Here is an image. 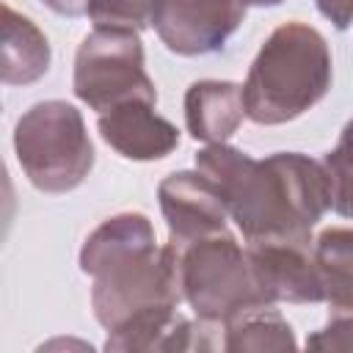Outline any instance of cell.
Masks as SVG:
<instances>
[{
	"label": "cell",
	"instance_id": "6da1fadb",
	"mask_svg": "<svg viewBox=\"0 0 353 353\" xmlns=\"http://www.w3.org/2000/svg\"><path fill=\"white\" fill-rule=\"evenodd\" d=\"M196 168L218 185L245 243H312V226L331 207V182L323 160L301 152H276L254 160L229 143H207L196 152Z\"/></svg>",
	"mask_w": 353,
	"mask_h": 353
},
{
	"label": "cell",
	"instance_id": "7a4b0ae2",
	"mask_svg": "<svg viewBox=\"0 0 353 353\" xmlns=\"http://www.w3.org/2000/svg\"><path fill=\"white\" fill-rule=\"evenodd\" d=\"M80 270L94 279L91 309L102 328L113 331L152 306H179V254L157 245L143 212H119L102 221L80 248Z\"/></svg>",
	"mask_w": 353,
	"mask_h": 353
},
{
	"label": "cell",
	"instance_id": "3957f363",
	"mask_svg": "<svg viewBox=\"0 0 353 353\" xmlns=\"http://www.w3.org/2000/svg\"><path fill=\"white\" fill-rule=\"evenodd\" d=\"M331 50L323 33L306 22L279 25L259 47L243 83L245 116L276 127L303 116L331 88Z\"/></svg>",
	"mask_w": 353,
	"mask_h": 353
},
{
	"label": "cell",
	"instance_id": "277c9868",
	"mask_svg": "<svg viewBox=\"0 0 353 353\" xmlns=\"http://www.w3.org/2000/svg\"><path fill=\"white\" fill-rule=\"evenodd\" d=\"M17 163L41 193H69L94 168V143L80 110L63 99L28 108L14 127Z\"/></svg>",
	"mask_w": 353,
	"mask_h": 353
},
{
	"label": "cell",
	"instance_id": "5b68a950",
	"mask_svg": "<svg viewBox=\"0 0 353 353\" xmlns=\"http://www.w3.org/2000/svg\"><path fill=\"white\" fill-rule=\"evenodd\" d=\"M176 254L182 295L199 320L223 325L232 314L268 303L256 284L248 251L229 229L207 234Z\"/></svg>",
	"mask_w": 353,
	"mask_h": 353
},
{
	"label": "cell",
	"instance_id": "8992f818",
	"mask_svg": "<svg viewBox=\"0 0 353 353\" xmlns=\"http://www.w3.org/2000/svg\"><path fill=\"white\" fill-rule=\"evenodd\" d=\"M74 97L97 113L130 99L157 102L152 77L143 69V44L138 30L94 28L74 55Z\"/></svg>",
	"mask_w": 353,
	"mask_h": 353
},
{
	"label": "cell",
	"instance_id": "52a82bcc",
	"mask_svg": "<svg viewBox=\"0 0 353 353\" xmlns=\"http://www.w3.org/2000/svg\"><path fill=\"white\" fill-rule=\"evenodd\" d=\"M245 19L243 0H160L154 30L176 55L218 52Z\"/></svg>",
	"mask_w": 353,
	"mask_h": 353
},
{
	"label": "cell",
	"instance_id": "ba28073f",
	"mask_svg": "<svg viewBox=\"0 0 353 353\" xmlns=\"http://www.w3.org/2000/svg\"><path fill=\"white\" fill-rule=\"evenodd\" d=\"M157 199L168 226V243L176 251L226 229V201L218 185L199 168L168 174L157 188Z\"/></svg>",
	"mask_w": 353,
	"mask_h": 353
},
{
	"label": "cell",
	"instance_id": "9c48e42d",
	"mask_svg": "<svg viewBox=\"0 0 353 353\" xmlns=\"http://www.w3.org/2000/svg\"><path fill=\"white\" fill-rule=\"evenodd\" d=\"M179 306H152L138 312L119 328L108 331L105 350L116 353H176V350H218L223 347V325L188 320Z\"/></svg>",
	"mask_w": 353,
	"mask_h": 353
},
{
	"label": "cell",
	"instance_id": "30bf717a",
	"mask_svg": "<svg viewBox=\"0 0 353 353\" xmlns=\"http://www.w3.org/2000/svg\"><path fill=\"white\" fill-rule=\"evenodd\" d=\"M256 284L268 303H320L323 284L314 265V243L262 240L245 243Z\"/></svg>",
	"mask_w": 353,
	"mask_h": 353
},
{
	"label": "cell",
	"instance_id": "8fae6325",
	"mask_svg": "<svg viewBox=\"0 0 353 353\" xmlns=\"http://www.w3.org/2000/svg\"><path fill=\"white\" fill-rule=\"evenodd\" d=\"M97 127L102 141L127 160H163L179 146V130L146 99H130L99 113Z\"/></svg>",
	"mask_w": 353,
	"mask_h": 353
},
{
	"label": "cell",
	"instance_id": "7c38bea8",
	"mask_svg": "<svg viewBox=\"0 0 353 353\" xmlns=\"http://www.w3.org/2000/svg\"><path fill=\"white\" fill-rule=\"evenodd\" d=\"M243 119V85L232 80H199L185 94V124L196 141L226 143Z\"/></svg>",
	"mask_w": 353,
	"mask_h": 353
},
{
	"label": "cell",
	"instance_id": "4fadbf2b",
	"mask_svg": "<svg viewBox=\"0 0 353 353\" xmlns=\"http://www.w3.org/2000/svg\"><path fill=\"white\" fill-rule=\"evenodd\" d=\"M3 66H0V80L6 85H28L36 83L39 77L47 74L50 69V41L47 36L14 11L11 6H3V44H0Z\"/></svg>",
	"mask_w": 353,
	"mask_h": 353
},
{
	"label": "cell",
	"instance_id": "5bb4252c",
	"mask_svg": "<svg viewBox=\"0 0 353 353\" xmlns=\"http://www.w3.org/2000/svg\"><path fill=\"white\" fill-rule=\"evenodd\" d=\"M314 265L328 317L353 314V229H323L314 240Z\"/></svg>",
	"mask_w": 353,
	"mask_h": 353
},
{
	"label": "cell",
	"instance_id": "9a60e30c",
	"mask_svg": "<svg viewBox=\"0 0 353 353\" xmlns=\"http://www.w3.org/2000/svg\"><path fill=\"white\" fill-rule=\"evenodd\" d=\"M295 347L298 342L292 325L281 317L279 309H273V303L251 306L223 320V350L265 353V350H295Z\"/></svg>",
	"mask_w": 353,
	"mask_h": 353
},
{
	"label": "cell",
	"instance_id": "2e32d148",
	"mask_svg": "<svg viewBox=\"0 0 353 353\" xmlns=\"http://www.w3.org/2000/svg\"><path fill=\"white\" fill-rule=\"evenodd\" d=\"M331 182V207L342 218H353V119L345 124L336 146L323 157Z\"/></svg>",
	"mask_w": 353,
	"mask_h": 353
},
{
	"label": "cell",
	"instance_id": "e0dca14e",
	"mask_svg": "<svg viewBox=\"0 0 353 353\" xmlns=\"http://www.w3.org/2000/svg\"><path fill=\"white\" fill-rule=\"evenodd\" d=\"M160 0H85V14L97 28L143 30L152 25Z\"/></svg>",
	"mask_w": 353,
	"mask_h": 353
},
{
	"label": "cell",
	"instance_id": "ac0fdd59",
	"mask_svg": "<svg viewBox=\"0 0 353 353\" xmlns=\"http://www.w3.org/2000/svg\"><path fill=\"white\" fill-rule=\"evenodd\" d=\"M309 350H331V353H350L353 350V314L350 317H328V325L314 331L306 339Z\"/></svg>",
	"mask_w": 353,
	"mask_h": 353
},
{
	"label": "cell",
	"instance_id": "d6986e66",
	"mask_svg": "<svg viewBox=\"0 0 353 353\" xmlns=\"http://www.w3.org/2000/svg\"><path fill=\"white\" fill-rule=\"evenodd\" d=\"M314 3L336 30H347L353 25V0H314Z\"/></svg>",
	"mask_w": 353,
	"mask_h": 353
},
{
	"label": "cell",
	"instance_id": "ffe728a7",
	"mask_svg": "<svg viewBox=\"0 0 353 353\" xmlns=\"http://www.w3.org/2000/svg\"><path fill=\"white\" fill-rule=\"evenodd\" d=\"M41 3L61 17H83L85 14V0H41Z\"/></svg>",
	"mask_w": 353,
	"mask_h": 353
},
{
	"label": "cell",
	"instance_id": "44dd1931",
	"mask_svg": "<svg viewBox=\"0 0 353 353\" xmlns=\"http://www.w3.org/2000/svg\"><path fill=\"white\" fill-rule=\"evenodd\" d=\"M245 6H279V3H284V0H243Z\"/></svg>",
	"mask_w": 353,
	"mask_h": 353
}]
</instances>
